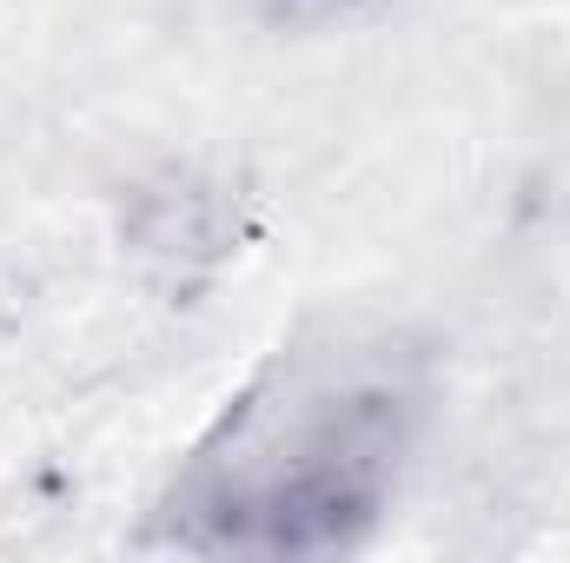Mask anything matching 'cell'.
Wrapping results in <instances>:
<instances>
[{"mask_svg": "<svg viewBox=\"0 0 570 563\" xmlns=\"http://www.w3.org/2000/svg\"><path fill=\"white\" fill-rule=\"evenodd\" d=\"M419 412L412 352L385 338L298 345L213 424L159 524L186 551H338L385 511Z\"/></svg>", "mask_w": 570, "mask_h": 563, "instance_id": "1", "label": "cell"}, {"mask_svg": "<svg viewBox=\"0 0 570 563\" xmlns=\"http://www.w3.org/2000/svg\"><path fill=\"white\" fill-rule=\"evenodd\" d=\"M134 226H140L146 253L199 259V253H219V239H226V206H219L213 186H199V179H186V172H166L159 186H146Z\"/></svg>", "mask_w": 570, "mask_h": 563, "instance_id": "2", "label": "cell"}, {"mask_svg": "<svg viewBox=\"0 0 570 563\" xmlns=\"http://www.w3.org/2000/svg\"><path fill=\"white\" fill-rule=\"evenodd\" d=\"M372 0H266L273 20H292V27H332V20H352L365 13Z\"/></svg>", "mask_w": 570, "mask_h": 563, "instance_id": "3", "label": "cell"}]
</instances>
